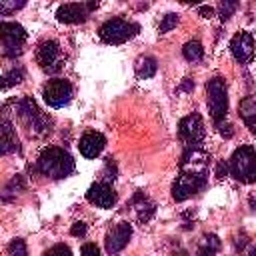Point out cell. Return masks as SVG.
I'll list each match as a JSON object with an SVG mask.
<instances>
[{
    "instance_id": "6da1fadb",
    "label": "cell",
    "mask_w": 256,
    "mask_h": 256,
    "mask_svg": "<svg viewBox=\"0 0 256 256\" xmlns=\"http://www.w3.org/2000/svg\"><path fill=\"white\" fill-rule=\"evenodd\" d=\"M36 168L40 174L50 176V178H66L74 172V158L58 146H50L46 150H42V154L38 156Z\"/></svg>"
},
{
    "instance_id": "7a4b0ae2",
    "label": "cell",
    "mask_w": 256,
    "mask_h": 256,
    "mask_svg": "<svg viewBox=\"0 0 256 256\" xmlns=\"http://www.w3.org/2000/svg\"><path fill=\"white\" fill-rule=\"evenodd\" d=\"M16 112H18L20 122H22L24 128L28 130V134H32V136H42V134H46V132L50 130V118L38 108V104H36L30 96H24L22 100H18Z\"/></svg>"
},
{
    "instance_id": "3957f363",
    "label": "cell",
    "mask_w": 256,
    "mask_h": 256,
    "mask_svg": "<svg viewBox=\"0 0 256 256\" xmlns=\"http://www.w3.org/2000/svg\"><path fill=\"white\" fill-rule=\"evenodd\" d=\"M230 174L244 184L256 182V150L252 146H240L232 152V158L228 162Z\"/></svg>"
},
{
    "instance_id": "277c9868",
    "label": "cell",
    "mask_w": 256,
    "mask_h": 256,
    "mask_svg": "<svg viewBox=\"0 0 256 256\" xmlns=\"http://www.w3.org/2000/svg\"><path fill=\"white\" fill-rule=\"evenodd\" d=\"M206 102H208V110L210 116L216 124H220L228 112V90H226V82L224 78H212L206 84Z\"/></svg>"
},
{
    "instance_id": "5b68a950",
    "label": "cell",
    "mask_w": 256,
    "mask_h": 256,
    "mask_svg": "<svg viewBox=\"0 0 256 256\" xmlns=\"http://www.w3.org/2000/svg\"><path fill=\"white\" fill-rule=\"evenodd\" d=\"M208 174L206 172H190V170H180L172 184V198L176 202H184L196 192H200L206 186Z\"/></svg>"
},
{
    "instance_id": "8992f818",
    "label": "cell",
    "mask_w": 256,
    "mask_h": 256,
    "mask_svg": "<svg viewBox=\"0 0 256 256\" xmlns=\"http://www.w3.org/2000/svg\"><path fill=\"white\" fill-rule=\"evenodd\" d=\"M138 32H140V26L136 22H130V20H124V18L106 20L98 30L100 38L106 44H122L130 38H134Z\"/></svg>"
},
{
    "instance_id": "52a82bcc",
    "label": "cell",
    "mask_w": 256,
    "mask_h": 256,
    "mask_svg": "<svg viewBox=\"0 0 256 256\" xmlns=\"http://www.w3.org/2000/svg\"><path fill=\"white\" fill-rule=\"evenodd\" d=\"M0 38H2V52L6 58H16L22 54L26 42V30L18 22H0Z\"/></svg>"
},
{
    "instance_id": "ba28073f",
    "label": "cell",
    "mask_w": 256,
    "mask_h": 256,
    "mask_svg": "<svg viewBox=\"0 0 256 256\" xmlns=\"http://www.w3.org/2000/svg\"><path fill=\"white\" fill-rule=\"evenodd\" d=\"M178 134L188 144V148H198V144L204 140V134H206L202 116L196 114V112L184 116L180 120V124H178Z\"/></svg>"
},
{
    "instance_id": "9c48e42d",
    "label": "cell",
    "mask_w": 256,
    "mask_h": 256,
    "mask_svg": "<svg viewBox=\"0 0 256 256\" xmlns=\"http://www.w3.org/2000/svg\"><path fill=\"white\" fill-rule=\"evenodd\" d=\"M42 96H44L48 106L62 108V106H66L72 100V84L68 80H64V78L48 80L44 90H42Z\"/></svg>"
},
{
    "instance_id": "30bf717a",
    "label": "cell",
    "mask_w": 256,
    "mask_h": 256,
    "mask_svg": "<svg viewBox=\"0 0 256 256\" xmlns=\"http://www.w3.org/2000/svg\"><path fill=\"white\" fill-rule=\"evenodd\" d=\"M36 62L44 72H58L62 68V54H60V44L56 40H44L38 44L36 50Z\"/></svg>"
},
{
    "instance_id": "8fae6325",
    "label": "cell",
    "mask_w": 256,
    "mask_h": 256,
    "mask_svg": "<svg viewBox=\"0 0 256 256\" xmlns=\"http://www.w3.org/2000/svg\"><path fill=\"white\" fill-rule=\"evenodd\" d=\"M96 8H98V2H70V4H62L56 10V18L60 22H64V24H80Z\"/></svg>"
},
{
    "instance_id": "7c38bea8",
    "label": "cell",
    "mask_w": 256,
    "mask_h": 256,
    "mask_svg": "<svg viewBox=\"0 0 256 256\" xmlns=\"http://www.w3.org/2000/svg\"><path fill=\"white\" fill-rule=\"evenodd\" d=\"M230 52H232L236 62L248 64L254 56V38H252V34L246 32V30H240L238 34H234L232 40H230Z\"/></svg>"
},
{
    "instance_id": "4fadbf2b",
    "label": "cell",
    "mask_w": 256,
    "mask_h": 256,
    "mask_svg": "<svg viewBox=\"0 0 256 256\" xmlns=\"http://www.w3.org/2000/svg\"><path fill=\"white\" fill-rule=\"evenodd\" d=\"M130 236H132V226L128 222H118L108 234H106V252L108 254H118L126 248V244L130 242Z\"/></svg>"
},
{
    "instance_id": "5bb4252c",
    "label": "cell",
    "mask_w": 256,
    "mask_h": 256,
    "mask_svg": "<svg viewBox=\"0 0 256 256\" xmlns=\"http://www.w3.org/2000/svg\"><path fill=\"white\" fill-rule=\"evenodd\" d=\"M86 200L98 208H112L116 204V192L108 182H94L86 192Z\"/></svg>"
},
{
    "instance_id": "9a60e30c",
    "label": "cell",
    "mask_w": 256,
    "mask_h": 256,
    "mask_svg": "<svg viewBox=\"0 0 256 256\" xmlns=\"http://www.w3.org/2000/svg\"><path fill=\"white\" fill-rule=\"evenodd\" d=\"M210 156L200 150V148H188L182 158H180V170H190V172H206Z\"/></svg>"
},
{
    "instance_id": "2e32d148",
    "label": "cell",
    "mask_w": 256,
    "mask_h": 256,
    "mask_svg": "<svg viewBox=\"0 0 256 256\" xmlns=\"http://www.w3.org/2000/svg\"><path fill=\"white\" fill-rule=\"evenodd\" d=\"M106 146V138L100 134V132H86L82 138H80V154L86 156V158H96Z\"/></svg>"
},
{
    "instance_id": "e0dca14e",
    "label": "cell",
    "mask_w": 256,
    "mask_h": 256,
    "mask_svg": "<svg viewBox=\"0 0 256 256\" xmlns=\"http://www.w3.org/2000/svg\"><path fill=\"white\" fill-rule=\"evenodd\" d=\"M132 208H134V214H136V220L138 222H148L156 210L154 202L144 194V192H136L134 198H132Z\"/></svg>"
},
{
    "instance_id": "ac0fdd59",
    "label": "cell",
    "mask_w": 256,
    "mask_h": 256,
    "mask_svg": "<svg viewBox=\"0 0 256 256\" xmlns=\"http://www.w3.org/2000/svg\"><path fill=\"white\" fill-rule=\"evenodd\" d=\"M238 112L246 122V126L250 128V132L256 134V96H246L244 100H240Z\"/></svg>"
},
{
    "instance_id": "d6986e66",
    "label": "cell",
    "mask_w": 256,
    "mask_h": 256,
    "mask_svg": "<svg viewBox=\"0 0 256 256\" xmlns=\"http://www.w3.org/2000/svg\"><path fill=\"white\" fill-rule=\"evenodd\" d=\"M0 150H2V154H10V152H16L18 150L16 132H14V128H12V124L8 122L6 116L2 120V142H0Z\"/></svg>"
},
{
    "instance_id": "ffe728a7",
    "label": "cell",
    "mask_w": 256,
    "mask_h": 256,
    "mask_svg": "<svg viewBox=\"0 0 256 256\" xmlns=\"http://www.w3.org/2000/svg\"><path fill=\"white\" fill-rule=\"evenodd\" d=\"M134 70H136V76H138V78L146 80V78H152V76L156 74L158 64H156V60H154L152 56H140V58L136 60V64H134Z\"/></svg>"
},
{
    "instance_id": "44dd1931",
    "label": "cell",
    "mask_w": 256,
    "mask_h": 256,
    "mask_svg": "<svg viewBox=\"0 0 256 256\" xmlns=\"http://www.w3.org/2000/svg\"><path fill=\"white\" fill-rule=\"evenodd\" d=\"M182 54H184V58L188 62H198L204 56V46L198 40H190V42H186L182 46Z\"/></svg>"
},
{
    "instance_id": "7402d4cb",
    "label": "cell",
    "mask_w": 256,
    "mask_h": 256,
    "mask_svg": "<svg viewBox=\"0 0 256 256\" xmlns=\"http://www.w3.org/2000/svg\"><path fill=\"white\" fill-rule=\"evenodd\" d=\"M22 80H24V68H22V66L12 68L10 72H6V74H4V78H2V88H4V90H8L10 86L20 84Z\"/></svg>"
},
{
    "instance_id": "603a6c76",
    "label": "cell",
    "mask_w": 256,
    "mask_h": 256,
    "mask_svg": "<svg viewBox=\"0 0 256 256\" xmlns=\"http://www.w3.org/2000/svg\"><path fill=\"white\" fill-rule=\"evenodd\" d=\"M8 252H10V256H28L26 242H24L22 238H14V240L8 244Z\"/></svg>"
},
{
    "instance_id": "cb8c5ba5",
    "label": "cell",
    "mask_w": 256,
    "mask_h": 256,
    "mask_svg": "<svg viewBox=\"0 0 256 256\" xmlns=\"http://www.w3.org/2000/svg\"><path fill=\"white\" fill-rule=\"evenodd\" d=\"M236 8H238V2H232V0H224V2H220V6H218L220 20H222V22L228 20V18L236 12Z\"/></svg>"
},
{
    "instance_id": "d4e9b609",
    "label": "cell",
    "mask_w": 256,
    "mask_h": 256,
    "mask_svg": "<svg viewBox=\"0 0 256 256\" xmlns=\"http://www.w3.org/2000/svg\"><path fill=\"white\" fill-rule=\"evenodd\" d=\"M176 24H178V16H176L174 12L166 14V16L162 18V22H160V34H166V32H170V30H172Z\"/></svg>"
},
{
    "instance_id": "484cf974",
    "label": "cell",
    "mask_w": 256,
    "mask_h": 256,
    "mask_svg": "<svg viewBox=\"0 0 256 256\" xmlns=\"http://www.w3.org/2000/svg\"><path fill=\"white\" fill-rule=\"evenodd\" d=\"M202 248H206L208 252H218V248H220V240H218V236L216 234H208V236H204V242H202Z\"/></svg>"
},
{
    "instance_id": "4316f807",
    "label": "cell",
    "mask_w": 256,
    "mask_h": 256,
    "mask_svg": "<svg viewBox=\"0 0 256 256\" xmlns=\"http://www.w3.org/2000/svg\"><path fill=\"white\" fill-rule=\"evenodd\" d=\"M44 256H72V252L66 244H54L52 248H48L44 252Z\"/></svg>"
},
{
    "instance_id": "83f0119b",
    "label": "cell",
    "mask_w": 256,
    "mask_h": 256,
    "mask_svg": "<svg viewBox=\"0 0 256 256\" xmlns=\"http://www.w3.org/2000/svg\"><path fill=\"white\" fill-rule=\"evenodd\" d=\"M24 188V180H22V176H16V178H12L10 180V184H6V188H4V196L8 198V194H16L18 190H22Z\"/></svg>"
},
{
    "instance_id": "f1b7e54d",
    "label": "cell",
    "mask_w": 256,
    "mask_h": 256,
    "mask_svg": "<svg viewBox=\"0 0 256 256\" xmlns=\"http://www.w3.org/2000/svg\"><path fill=\"white\" fill-rule=\"evenodd\" d=\"M24 2H6V0H0V14H10L18 8H22Z\"/></svg>"
},
{
    "instance_id": "f546056e",
    "label": "cell",
    "mask_w": 256,
    "mask_h": 256,
    "mask_svg": "<svg viewBox=\"0 0 256 256\" xmlns=\"http://www.w3.org/2000/svg\"><path fill=\"white\" fill-rule=\"evenodd\" d=\"M80 254H82V256H100V252H98V246H96V244H92V242L84 244Z\"/></svg>"
},
{
    "instance_id": "4dcf8cb0",
    "label": "cell",
    "mask_w": 256,
    "mask_h": 256,
    "mask_svg": "<svg viewBox=\"0 0 256 256\" xmlns=\"http://www.w3.org/2000/svg\"><path fill=\"white\" fill-rule=\"evenodd\" d=\"M216 126H218V132H220L224 138H232L234 130H232V126H230V124H224V122H220V124H216Z\"/></svg>"
},
{
    "instance_id": "1f68e13d",
    "label": "cell",
    "mask_w": 256,
    "mask_h": 256,
    "mask_svg": "<svg viewBox=\"0 0 256 256\" xmlns=\"http://www.w3.org/2000/svg\"><path fill=\"white\" fill-rule=\"evenodd\" d=\"M70 234H72V236H84V234H86V224H84V222H74Z\"/></svg>"
},
{
    "instance_id": "d6a6232c",
    "label": "cell",
    "mask_w": 256,
    "mask_h": 256,
    "mask_svg": "<svg viewBox=\"0 0 256 256\" xmlns=\"http://www.w3.org/2000/svg\"><path fill=\"white\" fill-rule=\"evenodd\" d=\"M228 172H230L228 164H226L224 160H222V162H218V166H216V176H218V178H224Z\"/></svg>"
},
{
    "instance_id": "836d02e7",
    "label": "cell",
    "mask_w": 256,
    "mask_h": 256,
    "mask_svg": "<svg viewBox=\"0 0 256 256\" xmlns=\"http://www.w3.org/2000/svg\"><path fill=\"white\" fill-rule=\"evenodd\" d=\"M198 14L202 18H212L214 16V8H210V6H198Z\"/></svg>"
},
{
    "instance_id": "e575fe53",
    "label": "cell",
    "mask_w": 256,
    "mask_h": 256,
    "mask_svg": "<svg viewBox=\"0 0 256 256\" xmlns=\"http://www.w3.org/2000/svg\"><path fill=\"white\" fill-rule=\"evenodd\" d=\"M180 90H184V92H192V90H194V80L184 78V82L180 84Z\"/></svg>"
},
{
    "instance_id": "d590c367",
    "label": "cell",
    "mask_w": 256,
    "mask_h": 256,
    "mask_svg": "<svg viewBox=\"0 0 256 256\" xmlns=\"http://www.w3.org/2000/svg\"><path fill=\"white\" fill-rule=\"evenodd\" d=\"M196 256H212V252H208L206 248H202V246H200V250H198V254H196Z\"/></svg>"
},
{
    "instance_id": "8d00e7d4",
    "label": "cell",
    "mask_w": 256,
    "mask_h": 256,
    "mask_svg": "<svg viewBox=\"0 0 256 256\" xmlns=\"http://www.w3.org/2000/svg\"><path fill=\"white\" fill-rule=\"evenodd\" d=\"M248 256H256V248H252V250H250V254H248Z\"/></svg>"
}]
</instances>
